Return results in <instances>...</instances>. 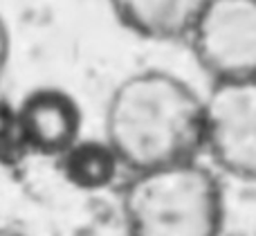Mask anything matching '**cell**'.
<instances>
[{
    "label": "cell",
    "instance_id": "1",
    "mask_svg": "<svg viewBox=\"0 0 256 236\" xmlns=\"http://www.w3.org/2000/svg\"><path fill=\"white\" fill-rule=\"evenodd\" d=\"M104 140L128 174L202 158L204 92L162 68H144L112 88Z\"/></svg>",
    "mask_w": 256,
    "mask_h": 236
},
{
    "label": "cell",
    "instance_id": "2",
    "mask_svg": "<svg viewBox=\"0 0 256 236\" xmlns=\"http://www.w3.org/2000/svg\"><path fill=\"white\" fill-rule=\"evenodd\" d=\"M126 236H222V176L204 158L128 174L120 192Z\"/></svg>",
    "mask_w": 256,
    "mask_h": 236
},
{
    "label": "cell",
    "instance_id": "3",
    "mask_svg": "<svg viewBox=\"0 0 256 236\" xmlns=\"http://www.w3.org/2000/svg\"><path fill=\"white\" fill-rule=\"evenodd\" d=\"M202 158L222 178L256 182V76L209 86Z\"/></svg>",
    "mask_w": 256,
    "mask_h": 236
},
{
    "label": "cell",
    "instance_id": "4",
    "mask_svg": "<svg viewBox=\"0 0 256 236\" xmlns=\"http://www.w3.org/2000/svg\"><path fill=\"white\" fill-rule=\"evenodd\" d=\"M184 43L209 84L252 79L256 76V0H207Z\"/></svg>",
    "mask_w": 256,
    "mask_h": 236
},
{
    "label": "cell",
    "instance_id": "5",
    "mask_svg": "<svg viewBox=\"0 0 256 236\" xmlns=\"http://www.w3.org/2000/svg\"><path fill=\"white\" fill-rule=\"evenodd\" d=\"M22 133L34 156L58 158L81 140L84 112L70 92L54 86L36 88L18 104Z\"/></svg>",
    "mask_w": 256,
    "mask_h": 236
},
{
    "label": "cell",
    "instance_id": "6",
    "mask_svg": "<svg viewBox=\"0 0 256 236\" xmlns=\"http://www.w3.org/2000/svg\"><path fill=\"white\" fill-rule=\"evenodd\" d=\"M207 0H108L112 16L137 38L184 43Z\"/></svg>",
    "mask_w": 256,
    "mask_h": 236
},
{
    "label": "cell",
    "instance_id": "7",
    "mask_svg": "<svg viewBox=\"0 0 256 236\" xmlns=\"http://www.w3.org/2000/svg\"><path fill=\"white\" fill-rule=\"evenodd\" d=\"M58 171L81 192H102L117 182L124 171L117 153L104 138H81L56 158Z\"/></svg>",
    "mask_w": 256,
    "mask_h": 236
},
{
    "label": "cell",
    "instance_id": "8",
    "mask_svg": "<svg viewBox=\"0 0 256 236\" xmlns=\"http://www.w3.org/2000/svg\"><path fill=\"white\" fill-rule=\"evenodd\" d=\"M32 156L27 146L25 133H22L18 106H14L9 99L0 97V166L4 169H18L25 164Z\"/></svg>",
    "mask_w": 256,
    "mask_h": 236
},
{
    "label": "cell",
    "instance_id": "9",
    "mask_svg": "<svg viewBox=\"0 0 256 236\" xmlns=\"http://www.w3.org/2000/svg\"><path fill=\"white\" fill-rule=\"evenodd\" d=\"M9 58H12V34H9V27L4 22V18L0 16V84L4 79Z\"/></svg>",
    "mask_w": 256,
    "mask_h": 236
},
{
    "label": "cell",
    "instance_id": "10",
    "mask_svg": "<svg viewBox=\"0 0 256 236\" xmlns=\"http://www.w3.org/2000/svg\"><path fill=\"white\" fill-rule=\"evenodd\" d=\"M0 236H27V234L16 228H9V225H0Z\"/></svg>",
    "mask_w": 256,
    "mask_h": 236
}]
</instances>
